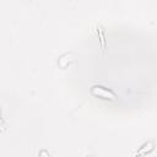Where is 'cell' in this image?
Listing matches in <instances>:
<instances>
[{"mask_svg":"<svg viewBox=\"0 0 157 157\" xmlns=\"http://www.w3.org/2000/svg\"><path fill=\"white\" fill-rule=\"evenodd\" d=\"M91 93L98 98H102V99H109V101H114L117 98L115 93L113 91H110L109 88L107 87H103V86H99V85H96V86H92L91 88Z\"/></svg>","mask_w":157,"mask_h":157,"instance_id":"6da1fadb","label":"cell"}]
</instances>
